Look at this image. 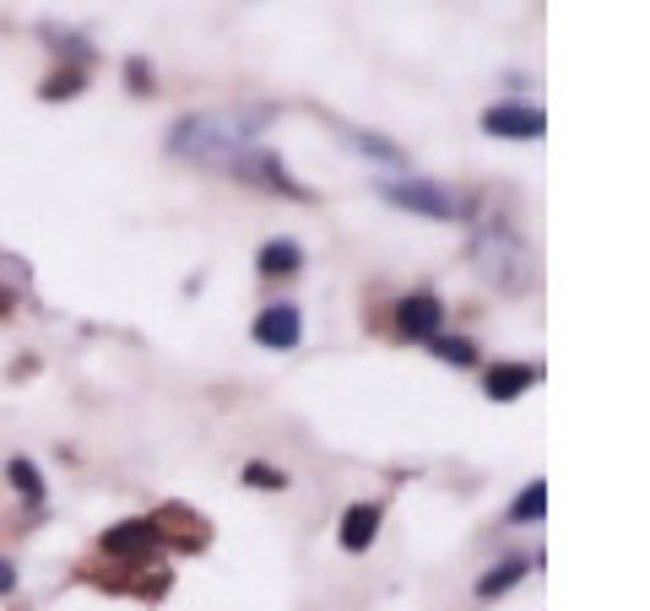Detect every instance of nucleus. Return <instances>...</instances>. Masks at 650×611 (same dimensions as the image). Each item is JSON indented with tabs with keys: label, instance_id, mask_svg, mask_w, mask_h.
<instances>
[{
	"label": "nucleus",
	"instance_id": "nucleus-1",
	"mask_svg": "<svg viewBox=\"0 0 650 611\" xmlns=\"http://www.w3.org/2000/svg\"><path fill=\"white\" fill-rule=\"evenodd\" d=\"M472 266L483 271V282H493L498 293H526L537 266H531V249L515 228L504 222H483L478 239H472Z\"/></svg>",
	"mask_w": 650,
	"mask_h": 611
},
{
	"label": "nucleus",
	"instance_id": "nucleus-2",
	"mask_svg": "<svg viewBox=\"0 0 650 611\" xmlns=\"http://www.w3.org/2000/svg\"><path fill=\"white\" fill-rule=\"evenodd\" d=\"M168 147L179 157H195V162H212V168H228L244 147H255L250 125L233 120V114H195V120H179Z\"/></svg>",
	"mask_w": 650,
	"mask_h": 611
},
{
	"label": "nucleus",
	"instance_id": "nucleus-3",
	"mask_svg": "<svg viewBox=\"0 0 650 611\" xmlns=\"http://www.w3.org/2000/svg\"><path fill=\"white\" fill-rule=\"evenodd\" d=\"M380 195H385L390 206L418 211V217H434V222H456V217H467V200H461L456 190L434 184V179H385Z\"/></svg>",
	"mask_w": 650,
	"mask_h": 611
},
{
	"label": "nucleus",
	"instance_id": "nucleus-4",
	"mask_svg": "<svg viewBox=\"0 0 650 611\" xmlns=\"http://www.w3.org/2000/svg\"><path fill=\"white\" fill-rule=\"evenodd\" d=\"M250 335H255V346H266V352H293V346L304 341V314H299V304H266L255 314Z\"/></svg>",
	"mask_w": 650,
	"mask_h": 611
},
{
	"label": "nucleus",
	"instance_id": "nucleus-5",
	"mask_svg": "<svg viewBox=\"0 0 650 611\" xmlns=\"http://www.w3.org/2000/svg\"><path fill=\"white\" fill-rule=\"evenodd\" d=\"M483 131L498 142H542L547 120L531 103H493V109H483Z\"/></svg>",
	"mask_w": 650,
	"mask_h": 611
},
{
	"label": "nucleus",
	"instance_id": "nucleus-6",
	"mask_svg": "<svg viewBox=\"0 0 650 611\" xmlns=\"http://www.w3.org/2000/svg\"><path fill=\"white\" fill-rule=\"evenodd\" d=\"M440 325H445V304L434 293H412V298L396 304V330L412 335V341H434Z\"/></svg>",
	"mask_w": 650,
	"mask_h": 611
},
{
	"label": "nucleus",
	"instance_id": "nucleus-7",
	"mask_svg": "<svg viewBox=\"0 0 650 611\" xmlns=\"http://www.w3.org/2000/svg\"><path fill=\"white\" fill-rule=\"evenodd\" d=\"M374 536H380V503H352V509L341 514V530H336L341 552H369Z\"/></svg>",
	"mask_w": 650,
	"mask_h": 611
},
{
	"label": "nucleus",
	"instance_id": "nucleus-8",
	"mask_svg": "<svg viewBox=\"0 0 650 611\" xmlns=\"http://www.w3.org/2000/svg\"><path fill=\"white\" fill-rule=\"evenodd\" d=\"M255 271L261 277H299L304 271V244L299 239H272V244H261V255H255Z\"/></svg>",
	"mask_w": 650,
	"mask_h": 611
},
{
	"label": "nucleus",
	"instance_id": "nucleus-9",
	"mask_svg": "<svg viewBox=\"0 0 650 611\" xmlns=\"http://www.w3.org/2000/svg\"><path fill=\"white\" fill-rule=\"evenodd\" d=\"M153 541H158L153 520H125V525L104 530V552H115V558H142V552H153Z\"/></svg>",
	"mask_w": 650,
	"mask_h": 611
},
{
	"label": "nucleus",
	"instance_id": "nucleus-10",
	"mask_svg": "<svg viewBox=\"0 0 650 611\" xmlns=\"http://www.w3.org/2000/svg\"><path fill=\"white\" fill-rule=\"evenodd\" d=\"M531 384H537V368L531 363H498V368H488V395L493 401H520Z\"/></svg>",
	"mask_w": 650,
	"mask_h": 611
},
{
	"label": "nucleus",
	"instance_id": "nucleus-11",
	"mask_svg": "<svg viewBox=\"0 0 650 611\" xmlns=\"http://www.w3.org/2000/svg\"><path fill=\"white\" fill-rule=\"evenodd\" d=\"M526 574H531V563H526V558H504V563H493L483 579H478V601H498V596H509Z\"/></svg>",
	"mask_w": 650,
	"mask_h": 611
},
{
	"label": "nucleus",
	"instance_id": "nucleus-12",
	"mask_svg": "<svg viewBox=\"0 0 650 611\" xmlns=\"http://www.w3.org/2000/svg\"><path fill=\"white\" fill-rule=\"evenodd\" d=\"M547 514V481H526L520 498L509 503V525H537Z\"/></svg>",
	"mask_w": 650,
	"mask_h": 611
},
{
	"label": "nucleus",
	"instance_id": "nucleus-13",
	"mask_svg": "<svg viewBox=\"0 0 650 611\" xmlns=\"http://www.w3.org/2000/svg\"><path fill=\"white\" fill-rule=\"evenodd\" d=\"M5 476H11V487L27 498V503H44V476H38V465L33 460H5Z\"/></svg>",
	"mask_w": 650,
	"mask_h": 611
},
{
	"label": "nucleus",
	"instance_id": "nucleus-14",
	"mask_svg": "<svg viewBox=\"0 0 650 611\" xmlns=\"http://www.w3.org/2000/svg\"><path fill=\"white\" fill-rule=\"evenodd\" d=\"M429 346H434L440 363H456V368H472V363H478V346H472L467 335H434Z\"/></svg>",
	"mask_w": 650,
	"mask_h": 611
},
{
	"label": "nucleus",
	"instance_id": "nucleus-15",
	"mask_svg": "<svg viewBox=\"0 0 650 611\" xmlns=\"http://www.w3.org/2000/svg\"><path fill=\"white\" fill-rule=\"evenodd\" d=\"M244 481H250V487H261V492H282V487H288V471H272V465L250 460V465H244Z\"/></svg>",
	"mask_w": 650,
	"mask_h": 611
},
{
	"label": "nucleus",
	"instance_id": "nucleus-16",
	"mask_svg": "<svg viewBox=\"0 0 650 611\" xmlns=\"http://www.w3.org/2000/svg\"><path fill=\"white\" fill-rule=\"evenodd\" d=\"M125 82H131V93H153V71H147V60H142V54H131V60H125Z\"/></svg>",
	"mask_w": 650,
	"mask_h": 611
},
{
	"label": "nucleus",
	"instance_id": "nucleus-17",
	"mask_svg": "<svg viewBox=\"0 0 650 611\" xmlns=\"http://www.w3.org/2000/svg\"><path fill=\"white\" fill-rule=\"evenodd\" d=\"M76 87H82V71H65V76L44 82V98H76Z\"/></svg>",
	"mask_w": 650,
	"mask_h": 611
},
{
	"label": "nucleus",
	"instance_id": "nucleus-18",
	"mask_svg": "<svg viewBox=\"0 0 650 611\" xmlns=\"http://www.w3.org/2000/svg\"><path fill=\"white\" fill-rule=\"evenodd\" d=\"M11 579H16V574H11V563H0V590H11Z\"/></svg>",
	"mask_w": 650,
	"mask_h": 611
}]
</instances>
